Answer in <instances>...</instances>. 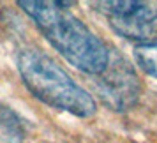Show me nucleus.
Wrapping results in <instances>:
<instances>
[{
    "label": "nucleus",
    "instance_id": "nucleus-4",
    "mask_svg": "<svg viewBox=\"0 0 157 143\" xmlns=\"http://www.w3.org/2000/svg\"><path fill=\"white\" fill-rule=\"evenodd\" d=\"M94 7L108 18H129L138 21L155 23L157 21V2H140V0H127V2H94Z\"/></svg>",
    "mask_w": 157,
    "mask_h": 143
},
{
    "label": "nucleus",
    "instance_id": "nucleus-5",
    "mask_svg": "<svg viewBox=\"0 0 157 143\" xmlns=\"http://www.w3.org/2000/svg\"><path fill=\"white\" fill-rule=\"evenodd\" d=\"M108 20H109V27L118 36L132 41H141V44H154V39L157 36V29L154 23L129 20V18H108Z\"/></svg>",
    "mask_w": 157,
    "mask_h": 143
},
{
    "label": "nucleus",
    "instance_id": "nucleus-6",
    "mask_svg": "<svg viewBox=\"0 0 157 143\" xmlns=\"http://www.w3.org/2000/svg\"><path fill=\"white\" fill-rule=\"evenodd\" d=\"M25 138V124L6 104H0V143H21Z\"/></svg>",
    "mask_w": 157,
    "mask_h": 143
},
{
    "label": "nucleus",
    "instance_id": "nucleus-3",
    "mask_svg": "<svg viewBox=\"0 0 157 143\" xmlns=\"http://www.w3.org/2000/svg\"><path fill=\"white\" fill-rule=\"evenodd\" d=\"M94 88L101 101L117 111L129 110L141 94V83L134 67L118 51H111L106 69L94 76Z\"/></svg>",
    "mask_w": 157,
    "mask_h": 143
},
{
    "label": "nucleus",
    "instance_id": "nucleus-7",
    "mask_svg": "<svg viewBox=\"0 0 157 143\" xmlns=\"http://www.w3.org/2000/svg\"><path fill=\"white\" fill-rule=\"evenodd\" d=\"M134 58L143 71L157 78V43L140 44L134 48Z\"/></svg>",
    "mask_w": 157,
    "mask_h": 143
},
{
    "label": "nucleus",
    "instance_id": "nucleus-1",
    "mask_svg": "<svg viewBox=\"0 0 157 143\" xmlns=\"http://www.w3.org/2000/svg\"><path fill=\"white\" fill-rule=\"evenodd\" d=\"M18 6L36 21L46 41L76 69L97 76L109 62L108 46L85 23L69 13L72 2H32L21 0Z\"/></svg>",
    "mask_w": 157,
    "mask_h": 143
},
{
    "label": "nucleus",
    "instance_id": "nucleus-2",
    "mask_svg": "<svg viewBox=\"0 0 157 143\" xmlns=\"http://www.w3.org/2000/svg\"><path fill=\"white\" fill-rule=\"evenodd\" d=\"M18 71L25 87L39 101L79 118L95 115L97 104L60 65L36 48H25L18 55Z\"/></svg>",
    "mask_w": 157,
    "mask_h": 143
}]
</instances>
